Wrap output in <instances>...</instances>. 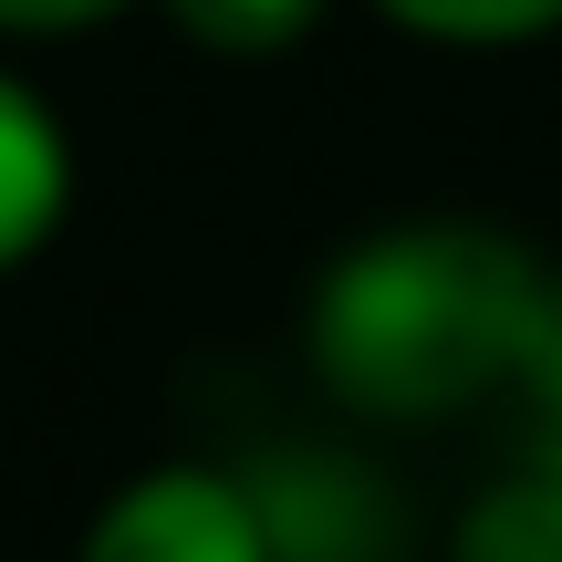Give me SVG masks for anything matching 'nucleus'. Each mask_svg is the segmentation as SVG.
Here are the masks:
<instances>
[{
	"label": "nucleus",
	"instance_id": "nucleus-1",
	"mask_svg": "<svg viewBox=\"0 0 562 562\" xmlns=\"http://www.w3.org/2000/svg\"><path fill=\"white\" fill-rule=\"evenodd\" d=\"M531 302H542V250L480 220H396L334 250L313 281V375L344 417L375 427H438L521 385Z\"/></svg>",
	"mask_w": 562,
	"mask_h": 562
},
{
	"label": "nucleus",
	"instance_id": "nucleus-2",
	"mask_svg": "<svg viewBox=\"0 0 562 562\" xmlns=\"http://www.w3.org/2000/svg\"><path fill=\"white\" fill-rule=\"evenodd\" d=\"M74 562H271V521H261L240 469L167 459V469H146V480H125L115 501L83 521Z\"/></svg>",
	"mask_w": 562,
	"mask_h": 562
},
{
	"label": "nucleus",
	"instance_id": "nucleus-3",
	"mask_svg": "<svg viewBox=\"0 0 562 562\" xmlns=\"http://www.w3.org/2000/svg\"><path fill=\"white\" fill-rule=\"evenodd\" d=\"M250 501L271 521V562H396V501L364 480L355 459H271L240 469Z\"/></svg>",
	"mask_w": 562,
	"mask_h": 562
},
{
	"label": "nucleus",
	"instance_id": "nucleus-4",
	"mask_svg": "<svg viewBox=\"0 0 562 562\" xmlns=\"http://www.w3.org/2000/svg\"><path fill=\"white\" fill-rule=\"evenodd\" d=\"M63 199H74V146L32 83L0 74V271H21L63 229Z\"/></svg>",
	"mask_w": 562,
	"mask_h": 562
},
{
	"label": "nucleus",
	"instance_id": "nucleus-5",
	"mask_svg": "<svg viewBox=\"0 0 562 562\" xmlns=\"http://www.w3.org/2000/svg\"><path fill=\"white\" fill-rule=\"evenodd\" d=\"M448 562H562V427H531V448L459 510Z\"/></svg>",
	"mask_w": 562,
	"mask_h": 562
},
{
	"label": "nucleus",
	"instance_id": "nucleus-6",
	"mask_svg": "<svg viewBox=\"0 0 562 562\" xmlns=\"http://www.w3.org/2000/svg\"><path fill=\"white\" fill-rule=\"evenodd\" d=\"M406 42H448V53H521L562 32V0H364Z\"/></svg>",
	"mask_w": 562,
	"mask_h": 562
},
{
	"label": "nucleus",
	"instance_id": "nucleus-7",
	"mask_svg": "<svg viewBox=\"0 0 562 562\" xmlns=\"http://www.w3.org/2000/svg\"><path fill=\"white\" fill-rule=\"evenodd\" d=\"M167 21H178L188 42H209V53H292L302 32L323 21V0H157Z\"/></svg>",
	"mask_w": 562,
	"mask_h": 562
},
{
	"label": "nucleus",
	"instance_id": "nucleus-8",
	"mask_svg": "<svg viewBox=\"0 0 562 562\" xmlns=\"http://www.w3.org/2000/svg\"><path fill=\"white\" fill-rule=\"evenodd\" d=\"M510 396L531 406V427H562V271H542L531 344H521V385H510Z\"/></svg>",
	"mask_w": 562,
	"mask_h": 562
},
{
	"label": "nucleus",
	"instance_id": "nucleus-9",
	"mask_svg": "<svg viewBox=\"0 0 562 562\" xmlns=\"http://www.w3.org/2000/svg\"><path fill=\"white\" fill-rule=\"evenodd\" d=\"M136 11V0H0V32H32V42H63V32H94V21Z\"/></svg>",
	"mask_w": 562,
	"mask_h": 562
}]
</instances>
